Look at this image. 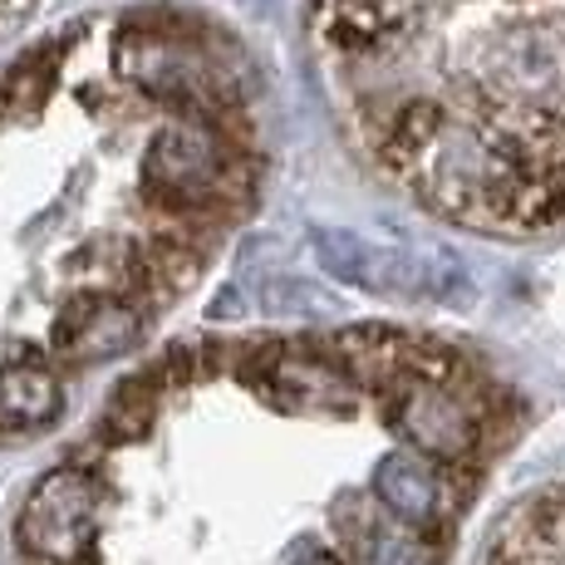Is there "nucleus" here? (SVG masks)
I'll return each mask as SVG.
<instances>
[{"label":"nucleus","instance_id":"obj_1","mask_svg":"<svg viewBox=\"0 0 565 565\" xmlns=\"http://www.w3.org/2000/svg\"><path fill=\"white\" fill-rule=\"evenodd\" d=\"M315 252L330 276L350 280L374 296L428 300V306H477V280L448 246L438 242H369L360 232H315Z\"/></svg>","mask_w":565,"mask_h":565},{"label":"nucleus","instance_id":"obj_2","mask_svg":"<svg viewBox=\"0 0 565 565\" xmlns=\"http://www.w3.org/2000/svg\"><path fill=\"white\" fill-rule=\"evenodd\" d=\"M99 536V477L89 462H64L30 487L15 521L20 565H84Z\"/></svg>","mask_w":565,"mask_h":565},{"label":"nucleus","instance_id":"obj_3","mask_svg":"<svg viewBox=\"0 0 565 565\" xmlns=\"http://www.w3.org/2000/svg\"><path fill=\"white\" fill-rule=\"evenodd\" d=\"M30 6H35V0H0V35H6V30L15 25V20L25 15Z\"/></svg>","mask_w":565,"mask_h":565}]
</instances>
